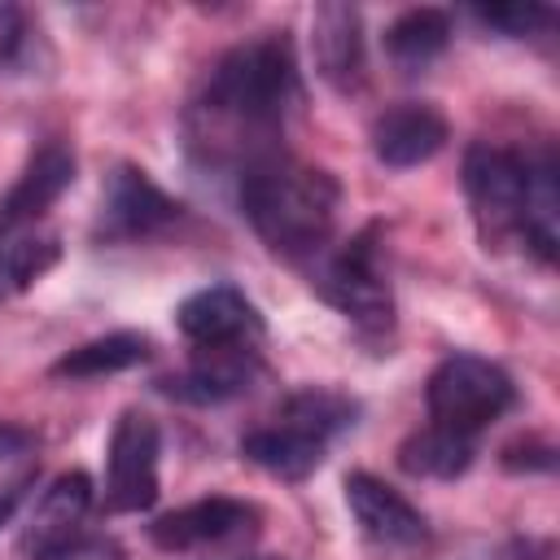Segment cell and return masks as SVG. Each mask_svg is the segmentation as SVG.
I'll use <instances>...</instances> for the list:
<instances>
[{
	"label": "cell",
	"instance_id": "24",
	"mask_svg": "<svg viewBox=\"0 0 560 560\" xmlns=\"http://www.w3.org/2000/svg\"><path fill=\"white\" fill-rule=\"evenodd\" d=\"M35 560H127V551L118 547V538H109V534H74L70 542H61V547H52V551H44V556H35Z\"/></svg>",
	"mask_w": 560,
	"mask_h": 560
},
{
	"label": "cell",
	"instance_id": "19",
	"mask_svg": "<svg viewBox=\"0 0 560 560\" xmlns=\"http://www.w3.org/2000/svg\"><path fill=\"white\" fill-rule=\"evenodd\" d=\"M451 44V13L420 4V9H402L389 26H385V52L402 74L424 70L429 61H438Z\"/></svg>",
	"mask_w": 560,
	"mask_h": 560
},
{
	"label": "cell",
	"instance_id": "14",
	"mask_svg": "<svg viewBox=\"0 0 560 560\" xmlns=\"http://www.w3.org/2000/svg\"><path fill=\"white\" fill-rule=\"evenodd\" d=\"M88 512H92V477L79 472V468H74V472H61V477H52V486L39 494V503H35V512H31V521H26L22 538H18V547L35 560V556H44V551L70 542L74 534H83Z\"/></svg>",
	"mask_w": 560,
	"mask_h": 560
},
{
	"label": "cell",
	"instance_id": "5",
	"mask_svg": "<svg viewBox=\"0 0 560 560\" xmlns=\"http://www.w3.org/2000/svg\"><path fill=\"white\" fill-rule=\"evenodd\" d=\"M464 197L486 249L521 241L525 214V153L477 140L464 153Z\"/></svg>",
	"mask_w": 560,
	"mask_h": 560
},
{
	"label": "cell",
	"instance_id": "13",
	"mask_svg": "<svg viewBox=\"0 0 560 560\" xmlns=\"http://www.w3.org/2000/svg\"><path fill=\"white\" fill-rule=\"evenodd\" d=\"M74 166L79 162H74L70 144H61V140L39 144L26 158V166L13 179V188L0 197V236H18L26 223H35L74 184Z\"/></svg>",
	"mask_w": 560,
	"mask_h": 560
},
{
	"label": "cell",
	"instance_id": "21",
	"mask_svg": "<svg viewBox=\"0 0 560 560\" xmlns=\"http://www.w3.org/2000/svg\"><path fill=\"white\" fill-rule=\"evenodd\" d=\"M276 420H284V424H293V429H306V433L332 442L337 433L354 429L359 402H354L350 394H341V389H328V385H302V389H293V394L280 402Z\"/></svg>",
	"mask_w": 560,
	"mask_h": 560
},
{
	"label": "cell",
	"instance_id": "18",
	"mask_svg": "<svg viewBox=\"0 0 560 560\" xmlns=\"http://www.w3.org/2000/svg\"><path fill=\"white\" fill-rule=\"evenodd\" d=\"M153 354V341L136 328H118V332H105V337H92L74 350H66L48 376L57 381H96V376H114V372H127L136 363H144Z\"/></svg>",
	"mask_w": 560,
	"mask_h": 560
},
{
	"label": "cell",
	"instance_id": "27",
	"mask_svg": "<svg viewBox=\"0 0 560 560\" xmlns=\"http://www.w3.org/2000/svg\"><path fill=\"white\" fill-rule=\"evenodd\" d=\"M26 451H31V433L18 429V424H0V464H4V459H18V455H26Z\"/></svg>",
	"mask_w": 560,
	"mask_h": 560
},
{
	"label": "cell",
	"instance_id": "30",
	"mask_svg": "<svg viewBox=\"0 0 560 560\" xmlns=\"http://www.w3.org/2000/svg\"><path fill=\"white\" fill-rule=\"evenodd\" d=\"M262 560H280V556H262Z\"/></svg>",
	"mask_w": 560,
	"mask_h": 560
},
{
	"label": "cell",
	"instance_id": "7",
	"mask_svg": "<svg viewBox=\"0 0 560 560\" xmlns=\"http://www.w3.org/2000/svg\"><path fill=\"white\" fill-rule=\"evenodd\" d=\"M158 455L162 433L144 411H122L105 451V508L109 512H149L158 503Z\"/></svg>",
	"mask_w": 560,
	"mask_h": 560
},
{
	"label": "cell",
	"instance_id": "23",
	"mask_svg": "<svg viewBox=\"0 0 560 560\" xmlns=\"http://www.w3.org/2000/svg\"><path fill=\"white\" fill-rule=\"evenodd\" d=\"M472 18L499 35H512V39H525V35H538L556 22V13L547 4H477Z\"/></svg>",
	"mask_w": 560,
	"mask_h": 560
},
{
	"label": "cell",
	"instance_id": "10",
	"mask_svg": "<svg viewBox=\"0 0 560 560\" xmlns=\"http://www.w3.org/2000/svg\"><path fill=\"white\" fill-rule=\"evenodd\" d=\"M341 490H346L350 516L359 521V529L372 542H381V547H420L429 538L424 512L402 490H394L389 481H381V477L359 468V472H346Z\"/></svg>",
	"mask_w": 560,
	"mask_h": 560
},
{
	"label": "cell",
	"instance_id": "16",
	"mask_svg": "<svg viewBox=\"0 0 560 560\" xmlns=\"http://www.w3.org/2000/svg\"><path fill=\"white\" fill-rule=\"evenodd\" d=\"M324 451H328L324 438H315L306 429H293L284 420L262 424V429H254V433L241 438V455L249 464H258L262 472L280 477V481H306L324 464Z\"/></svg>",
	"mask_w": 560,
	"mask_h": 560
},
{
	"label": "cell",
	"instance_id": "4",
	"mask_svg": "<svg viewBox=\"0 0 560 560\" xmlns=\"http://www.w3.org/2000/svg\"><path fill=\"white\" fill-rule=\"evenodd\" d=\"M424 407L438 429L477 438L490 420L516 407L512 376L481 354H446L424 385Z\"/></svg>",
	"mask_w": 560,
	"mask_h": 560
},
{
	"label": "cell",
	"instance_id": "2",
	"mask_svg": "<svg viewBox=\"0 0 560 560\" xmlns=\"http://www.w3.org/2000/svg\"><path fill=\"white\" fill-rule=\"evenodd\" d=\"M337 206L341 184L319 166L284 153H262L241 166V214L258 241L289 262H306L328 249Z\"/></svg>",
	"mask_w": 560,
	"mask_h": 560
},
{
	"label": "cell",
	"instance_id": "12",
	"mask_svg": "<svg viewBox=\"0 0 560 560\" xmlns=\"http://www.w3.org/2000/svg\"><path fill=\"white\" fill-rule=\"evenodd\" d=\"M311 57L328 88L341 96L368 83V48H363V18L354 4H315L311 13Z\"/></svg>",
	"mask_w": 560,
	"mask_h": 560
},
{
	"label": "cell",
	"instance_id": "11",
	"mask_svg": "<svg viewBox=\"0 0 560 560\" xmlns=\"http://www.w3.org/2000/svg\"><path fill=\"white\" fill-rule=\"evenodd\" d=\"M368 136H372L376 162H385L389 171H411L446 149L451 127H446L442 109H433L429 101H398L372 118Z\"/></svg>",
	"mask_w": 560,
	"mask_h": 560
},
{
	"label": "cell",
	"instance_id": "26",
	"mask_svg": "<svg viewBox=\"0 0 560 560\" xmlns=\"http://www.w3.org/2000/svg\"><path fill=\"white\" fill-rule=\"evenodd\" d=\"M22 35H26V18H22V9H18V4H0V66L13 61Z\"/></svg>",
	"mask_w": 560,
	"mask_h": 560
},
{
	"label": "cell",
	"instance_id": "22",
	"mask_svg": "<svg viewBox=\"0 0 560 560\" xmlns=\"http://www.w3.org/2000/svg\"><path fill=\"white\" fill-rule=\"evenodd\" d=\"M61 258V241L52 236V232H44V236H9L4 245H0V267H4V284H9V293H22V289H31L52 262Z\"/></svg>",
	"mask_w": 560,
	"mask_h": 560
},
{
	"label": "cell",
	"instance_id": "6",
	"mask_svg": "<svg viewBox=\"0 0 560 560\" xmlns=\"http://www.w3.org/2000/svg\"><path fill=\"white\" fill-rule=\"evenodd\" d=\"M179 214H184V206L162 184H153L149 171H140L131 162H118L105 175L96 223H92V241H101V245L144 241V236H158L162 228H171Z\"/></svg>",
	"mask_w": 560,
	"mask_h": 560
},
{
	"label": "cell",
	"instance_id": "8",
	"mask_svg": "<svg viewBox=\"0 0 560 560\" xmlns=\"http://www.w3.org/2000/svg\"><path fill=\"white\" fill-rule=\"evenodd\" d=\"M175 328L192 341V350H258L267 332L258 306L232 284L188 293L175 306Z\"/></svg>",
	"mask_w": 560,
	"mask_h": 560
},
{
	"label": "cell",
	"instance_id": "20",
	"mask_svg": "<svg viewBox=\"0 0 560 560\" xmlns=\"http://www.w3.org/2000/svg\"><path fill=\"white\" fill-rule=\"evenodd\" d=\"M472 455H477V442L464 438V433H451V429H416L411 438H402L398 446V468L411 472V477H433V481H455L472 468Z\"/></svg>",
	"mask_w": 560,
	"mask_h": 560
},
{
	"label": "cell",
	"instance_id": "25",
	"mask_svg": "<svg viewBox=\"0 0 560 560\" xmlns=\"http://www.w3.org/2000/svg\"><path fill=\"white\" fill-rule=\"evenodd\" d=\"M551 464H556V451L547 442H512L503 451V468L512 472H551Z\"/></svg>",
	"mask_w": 560,
	"mask_h": 560
},
{
	"label": "cell",
	"instance_id": "29",
	"mask_svg": "<svg viewBox=\"0 0 560 560\" xmlns=\"http://www.w3.org/2000/svg\"><path fill=\"white\" fill-rule=\"evenodd\" d=\"M4 293H9V284H4V267H0V298H4Z\"/></svg>",
	"mask_w": 560,
	"mask_h": 560
},
{
	"label": "cell",
	"instance_id": "17",
	"mask_svg": "<svg viewBox=\"0 0 560 560\" xmlns=\"http://www.w3.org/2000/svg\"><path fill=\"white\" fill-rule=\"evenodd\" d=\"M560 241V188H556V158L534 153L525 158V214H521V245L551 262Z\"/></svg>",
	"mask_w": 560,
	"mask_h": 560
},
{
	"label": "cell",
	"instance_id": "1",
	"mask_svg": "<svg viewBox=\"0 0 560 560\" xmlns=\"http://www.w3.org/2000/svg\"><path fill=\"white\" fill-rule=\"evenodd\" d=\"M302 101V79L293 61V44L284 35H258L236 48H228L197 105H192V131L206 144H219L228 136H249V140H271L289 109Z\"/></svg>",
	"mask_w": 560,
	"mask_h": 560
},
{
	"label": "cell",
	"instance_id": "28",
	"mask_svg": "<svg viewBox=\"0 0 560 560\" xmlns=\"http://www.w3.org/2000/svg\"><path fill=\"white\" fill-rule=\"evenodd\" d=\"M26 486V481H22ZM22 486H9V490H0V525L9 521V512H13V503L22 499Z\"/></svg>",
	"mask_w": 560,
	"mask_h": 560
},
{
	"label": "cell",
	"instance_id": "9",
	"mask_svg": "<svg viewBox=\"0 0 560 560\" xmlns=\"http://www.w3.org/2000/svg\"><path fill=\"white\" fill-rule=\"evenodd\" d=\"M258 516L262 512L254 503H245V499L210 494V499H192V503H184L175 512H162L149 525V538L162 551H201V547H219V542L254 534Z\"/></svg>",
	"mask_w": 560,
	"mask_h": 560
},
{
	"label": "cell",
	"instance_id": "15",
	"mask_svg": "<svg viewBox=\"0 0 560 560\" xmlns=\"http://www.w3.org/2000/svg\"><path fill=\"white\" fill-rule=\"evenodd\" d=\"M254 372H258V350H197V363L188 372L162 376L158 394H166L175 402L210 407V402H228V398L245 394Z\"/></svg>",
	"mask_w": 560,
	"mask_h": 560
},
{
	"label": "cell",
	"instance_id": "3",
	"mask_svg": "<svg viewBox=\"0 0 560 560\" xmlns=\"http://www.w3.org/2000/svg\"><path fill=\"white\" fill-rule=\"evenodd\" d=\"M376 223L354 232L346 245L324 249L311 267V284L328 306H337L350 324L363 332H385L394 324V289L381 267V245H376Z\"/></svg>",
	"mask_w": 560,
	"mask_h": 560
}]
</instances>
